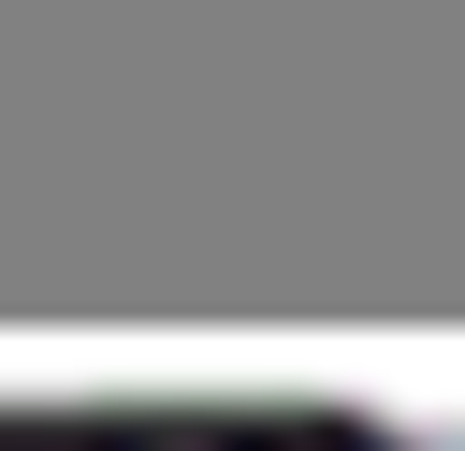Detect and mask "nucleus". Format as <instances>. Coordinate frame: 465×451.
Here are the masks:
<instances>
[{
  "label": "nucleus",
  "instance_id": "nucleus-1",
  "mask_svg": "<svg viewBox=\"0 0 465 451\" xmlns=\"http://www.w3.org/2000/svg\"><path fill=\"white\" fill-rule=\"evenodd\" d=\"M407 436L421 451H465V407H407Z\"/></svg>",
  "mask_w": 465,
  "mask_h": 451
}]
</instances>
